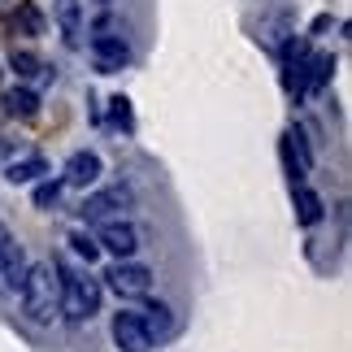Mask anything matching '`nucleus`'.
Masks as SVG:
<instances>
[{
    "instance_id": "nucleus-1",
    "label": "nucleus",
    "mask_w": 352,
    "mask_h": 352,
    "mask_svg": "<svg viewBox=\"0 0 352 352\" xmlns=\"http://www.w3.org/2000/svg\"><path fill=\"white\" fill-rule=\"evenodd\" d=\"M52 270H57V314H65V322H74V327L91 322L100 314V283L70 270L65 261H52Z\"/></svg>"
},
{
    "instance_id": "nucleus-2",
    "label": "nucleus",
    "mask_w": 352,
    "mask_h": 352,
    "mask_svg": "<svg viewBox=\"0 0 352 352\" xmlns=\"http://www.w3.org/2000/svg\"><path fill=\"white\" fill-rule=\"evenodd\" d=\"M18 300H22V314L31 318L35 327H52V322H57V270H52V261L26 265Z\"/></svg>"
},
{
    "instance_id": "nucleus-3",
    "label": "nucleus",
    "mask_w": 352,
    "mask_h": 352,
    "mask_svg": "<svg viewBox=\"0 0 352 352\" xmlns=\"http://www.w3.org/2000/svg\"><path fill=\"white\" fill-rule=\"evenodd\" d=\"M135 205V192L126 183H113V187H100V192H91L83 205H78V218L83 222H113V218H122Z\"/></svg>"
},
{
    "instance_id": "nucleus-4",
    "label": "nucleus",
    "mask_w": 352,
    "mask_h": 352,
    "mask_svg": "<svg viewBox=\"0 0 352 352\" xmlns=\"http://www.w3.org/2000/svg\"><path fill=\"white\" fill-rule=\"evenodd\" d=\"M91 57H96L100 74H113V70H122V65L131 61V44H126V35H122L109 18H100V22H96V35H91Z\"/></svg>"
},
{
    "instance_id": "nucleus-5",
    "label": "nucleus",
    "mask_w": 352,
    "mask_h": 352,
    "mask_svg": "<svg viewBox=\"0 0 352 352\" xmlns=\"http://www.w3.org/2000/svg\"><path fill=\"white\" fill-rule=\"evenodd\" d=\"M104 283H109L122 300H140V296H148V287H153V270L135 265V261H118V265L104 270Z\"/></svg>"
},
{
    "instance_id": "nucleus-6",
    "label": "nucleus",
    "mask_w": 352,
    "mask_h": 352,
    "mask_svg": "<svg viewBox=\"0 0 352 352\" xmlns=\"http://www.w3.org/2000/svg\"><path fill=\"white\" fill-rule=\"evenodd\" d=\"M96 243L104 252H113L118 261H126V256L140 252V231H135L126 218H113V222H100V239Z\"/></svg>"
},
{
    "instance_id": "nucleus-7",
    "label": "nucleus",
    "mask_w": 352,
    "mask_h": 352,
    "mask_svg": "<svg viewBox=\"0 0 352 352\" xmlns=\"http://www.w3.org/2000/svg\"><path fill=\"white\" fill-rule=\"evenodd\" d=\"M100 174H104V161L91 153V148H78V153H70V161H65L61 183H65V187H83V192H87V187L96 183Z\"/></svg>"
},
{
    "instance_id": "nucleus-8",
    "label": "nucleus",
    "mask_w": 352,
    "mask_h": 352,
    "mask_svg": "<svg viewBox=\"0 0 352 352\" xmlns=\"http://www.w3.org/2000/svg\"><path fill=\"white\" fill-rule=\"evenodd\" d=\"M22 278H26V248L5 235V239H0V296L18 292Z\"/></svg>"
},
{
    "instance_id": "nucleus-9",
    "label": "nucleus",
    "mask_w": 352,
    "mask_h": 352,
    "mask_svg": "<svg viewBox=\"0 0 352 352\" xmlns=\"http://www.w3.org/2000/svg\"><path fill=\"white\" fill-rule=\"evenodd\" d=\"M113 344H118L122 352H153V340H148L140 314H131V309L113 314Z\"/></svg>"
},
{
    "instance_id": "nucleus-10",
    "label": "nucleus",
    "mask_w": 352,
    "mask_h": 352,
    "mask_svg": "<svg viewBox=\"0 0 352 352\" xmlns=\"http://www.w3.org/2000/svg\"><path fill=\"white\" fill-rule=\"evenodd\" d=\"M140 322H144V331H148V340L161 344V340H170L174 335V309L166 300H148L140 309Z\"/></svg>"
},
{
    "instance_id": "nucleus-11",
    "label": "nucleus",
    "mask_w": 352,
    "mask_h": 352,
    "mask_svg": "<svg viewBox=\"0 0 352 352\" xmlns=\"http://www.w3.org/2000/svg\"><path fill=\"white\" fill-rule=\"evenodd\" d=\"M331 74H335V57H331V52L309 57L305 61V96H318V91L331 83Z\"/></svg>"
},
{
    "instance_id": "nucleus-12",
    "label": "nucleus",
    "mask_w": 352,
    "mask_h": 352,
    "mask_svg": "<svg viewBox=\"0 0 352 352\" xmlns=\"http://www.w3.org/2000/svg\"><path fill=\"white\" fill-rule=\"evenodd\" d=\"M57 22L65 44H78L83 39V13H78V0H57Z\"/></svg>"
},
{
    "instance_id": "nucleus-13",
    "label": "nucleus",
    "mask_w": 352,
    "mask_h": 352,
    "mask_svg": "<svg viewBox=\"0 0 352 352\" xmlns=\"http://www.w3.org/2000/svg\"><path fill=\"white\" fill-rule=\"evenodd\" d=\"M5 113L9 118H22V122H31L35 113H39V96L31 87H13L9 96H5Z\"/></svg>"
},
{
    "instance_id": "nucleus-14",
    "label": "nucleus",
    "mask_w": 352,
    "mask_h": 352,
    "mask_svg": "<svg viewBox=\"0 0 352 352\" xmlns=\"http://www.w3.org/2000/svg\"><path fill=\"white\" fill-rule=\"evenodd\" d=\"M39 174H48V161L44 157H22V161H13V166L5 170V179L9 183H35Z\"/></svg>"
},
{
    "instance_id": "nucleus-15",
    "label": "nucleus",
    "mask_w": 352,
    "mask_h": 352,
    "mask_svg": "<svg viewBox=\"0 0 352 352\" xmlns=\"http://www.w3.org/2000/svg\"><path fill=\"white\" fill-rule=\"evenodd\" d=\"M296 218H300L305 226L322 222V196L309 192V187H296Z\"/></svg>"
},
{
    "instance_id": "nucleus-16",
    "label": "nucleus",
    "mask_w": 352,
    "mask_h": 352,
    "mask_svg": "<svg viewBox=\"0 0 352 352\" xmlns=\"http://www.w3.org/2000/svg\"><path fill=\"white\" fill-rule=\"evenodd\" d=\"M9 70L18 74V78H35L39 70H44V61H39L35 52H26V48H22V52L13 48V52H9Z\"/></svg>"
},
{
    "instance_id": "nucleus-17",
    "label": "nucleus",
    "mask_w": 352,
    "mask_h": 352,
    "mask_svg": "<svg viewBox=\"0 0 352 352\" xmlns=\"http://www.w3.org/2000/svg\"><path fill=\"white\" fill-rule=\"evenodd\" d=\"M22 22V31L26 35H39L44 31V18H39V9L31 5V0H18V9H13V26Z\"/></svg>"
},
{
    "instance_id": "nucleus-18",
    "label": "nucleus",
    "mask_w": 352,
    "mask_h": 352,
    "mask_svg": "<svg viewBox=\"0 0 352 352\" xmlns=\"http://www.w3.org/2000/svg\"><path fill=\"white\" fill-rule=\"evenodd\" d=\"M109 118H113L118 131H135V113H131V100L126 96H113L109 100Z\"/></svg>"
},
{
    "instance_id": "nucleus-19",
    "label": "nucleus",
    "mask_w": 352,
    "mask_h": 352,
    "mask_svg": "<svg viewBox=\"0 0 352 352\" xmlns=\"http://www.w3.org/2000/svg\"><path fill=\"white\" fill-rule=\"evenodd\" d=\"M61 187H65L61 179H44V183L35 187V209H52L61 200Z\"/></svg>"
},
{
    "instance_id": "nucleus-20",
    "label": "nucleus",
    "mask_w": 352,
    "mask_h": 352,
    "mask_svg": "<svg viewBox=\"0 0 352 352\" xmlns=\"http://www.w3.org/2000/svg\"><path fill=\"white\" fill-rule=\"evenodd\" d=\"M70 243H74V252L83 256L87 265H91V261H96V256H100V243L91 239V235H83V231H78V235H70Z\"/></svg>"
},
{
    "instance_id": "nucleus-21",
    "label": "nucleus",
    "mask_w": 352,
    "mask_h": 352,
    "mask_svg": "<svg viewBox=\"0 0 352 352\" xmlns=\"http://www.w3.org/2000/svg\"><path fill=\"white\" fill-rule=\"evenodd\" d=\"M331 26H335V18H327V13H322V18L314 22V35H327V31H331Z\"/></svg>"
},
{
    "instance_id": "nucleus-22",
    "label": "nucleus",
    "mask_w": 352,
    "mask_h": 352,
    "mask_svg": "<svg viewBox=\"0 0 352 352\" xmlns=\"http://www.w3.org/2000/svg\"><path fill=\"white\" fill-rule=\"evenodd\" d=\"M5 235H9V231H5V222H0V239H5Z\"/></svg>"
},
{
    "instance_id": "nucleus-23",
    "label": "nucleus",
    "mask_w": 352,
    "mask_h": 352,
    "mask_svg": "<svg viewBox=\"0 0 352 352\" xmlns=\"http://www.w3.org/2000/svg\"><path fill=\"white\" fill-rule=\"evenodd\" d=\"M96 5H113V0H96Z\"/></svg>"
}]
</instances>
